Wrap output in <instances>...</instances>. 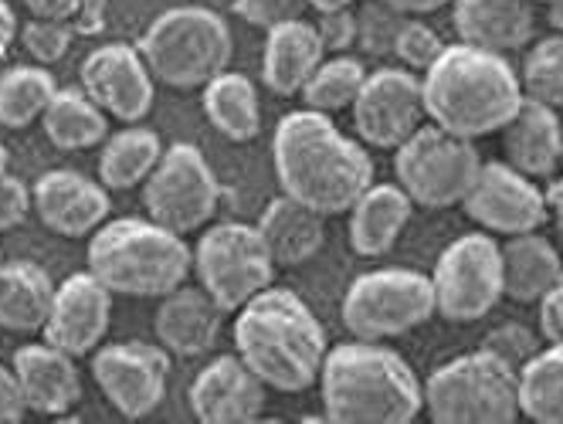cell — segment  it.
<instances>
[{
  "label": "cell",
  "mask_w": 563,
  "mask_h": 424,
  "mask_svg": "<svg viewBox=\"0 0 563 424\" xmlns=\"http://www.w3.org/2000/svg\"><path fill=\"white\" fill-rule=\"evenodd\" d=\"M272 167L286 198L316 214H343L374 183L371 153L336 130L333 115L296 109L282 115L272 140Z\"/></svg>",
  "instance_id": "cell-1"
},
{
  "label": "cell",
  "mask_w": 563,
  "mask_h": 424,
  "mask_svg": "<svg viewBox=\"0 0 563 424\" xmlns=\"http://www.w3.org/2000/svg\"><path fill=\"white\" fill-rule=\"evenodd\" d=\"M234 350L265 388L302 394L319 380L327 360V330L302 295L268 286L238 310Z\"/></svg>",
  "instance_id": "cell-2"
},
{
  "label": "cell",
  "mask_w": 563,
  "mask_h": 424,
  "mask_svg": "<svg viewBox=\"0 0 563 424\" xmlns=\"http://www.w3.org/2000/svg\"><path fill=\"white\" fill-rule=\"evenodd\" d=\"M424 112L441 130L465 140L499 133L522 105V82L512 65L475 45H445L421 79Z\"/></svg>",
  "instance_id": "cell-3"
},
{
  "label": "cell",
  "mask_w": 563,
  "mask_h": 424,
  "mask_svg": "<svg viewBox=\"0 0 563 424\" xmlns=\"http://www.w3.org/2000/svg\"><path fill=\"white\" fill-rule=\"evenodd\" d=\"M323 411L333 424H411L424 408V383L384 343L353 339L327 350L319 370Z\"/></svg>",
  "instance_id": "cell-4"
},
{
  "label": "cell",
  "mask_w": 563,
  "mask_h": 424,
  "mask_svg": "<svg viewBox=\"0 0 563 424\" xmlns=\"http://www.w3.org/2000/svg\"><path fill=\"white\" fill-rule=\"evenodd\" d=\"M89 272L112 295L164 299L194 272V252L150 217H119L92 231L86 252Z\"/></svg>",
  "instance_id": "cell-5"
},
{
  "label": "cell",
  "mask_w": 563,
  "mask_h": 424,
  "mask_svg": "<svg viewBox=\"0 0 563 424\" xmlns=\"http://www.w3.org/2000/svg\"><path fill=\"white\" fill-rule=\"evenodd\" d=\"M140 55L156 82L170 89H205L221 75L234 55V37L228 21L211 8H170L140 37Z\"/></svg>",
  "instance_id": "cell-6"
},
{
  "label": "cell",
  "mask_w": 563,
  "mask_h": 424,
  "mask_svg": "<svg viewBox=\"0 0 563 424\" xmlns=\"http://www.w3.org/2000/svg\"><path fill=\"white\" fill-rule=\"evenodd\" d=\"M424 411L434 424H512L519 417V370L478 346L428 377Z\"/></svg>",
  "instance_id": "cell-7"
},
{
  "label": "cell",
  "mask_w": 563,
  "mask_h": 424,
  "mask_svg": "<svg viewBox=\"0 0 563 424\" xmlns=\"http://www.w3.org/2000/svg\"><path fill=\"white\" fill-rule=\"evenodd\" d=\"M194 276L224 313H238L275 279V261L255 224L221 221L194 248Z\"/></svg>",
  "instance_id": "cell-8"
},
{
  "label": "cell",
  "mask_w": 563,
  "mask_h": 424,
  "mask_svg": "<svg viewBox=\"0 0 563 424\" xmlns=\"http://www.w3.org/2000/svg\"><path fill=\"white\" fill-rule=\"evenodd\" d=\"M434 316L431 276L415 268H377L360 276L343 299V323L356 339L384 343L405 336Z\"/></svg>",
  "instance_id": "cell-9"
},
{
  "label": "cell",
  "mask_w": 563,
  "mask_h": 424,
  "mask_svg": "<svg viewBox=\"0 0 563 424\" xmlns=\"http://www.w3.org/2000/svg\"><path fill=\"white\" fill-rule=\"evenodd\" d=\"M397 183L408 190L418 208H455L472 190L482 157L472 140L455 136L441 126H421L405 146L394 149Z\"/></svg>",
  "instance_id": "cell-10"
},
{
  "label": "cell",
  "mask_w": 563,
  "mask_h": 424,
  "mask_svg": "<svg viewBox=\"0 0 563 424\" xmlns=\"http://www.w3.org/2000/svg\"><path fill=\"white\" fill-rule=\"evenodd\" d=\"M221 183L205 160V153L190 143H174L143 180V211L150 221L164 224L174 235L200 231L218 211Z\"/></svg>",
  "instance_id": "cell-11"
},
{
  "label": "cell",
  "mask_w": 563,
  "mask_h": 424,
  "mask_svg": "<svg viewBox=\"0 0 563 424\" xmlns=\"http://www.w3.org/2000/svg\"><path fill=\"white\" fill-rule=\"evenodd\" d=\"M434 313L449 323H475L489 316L503 299V252L493 235H462L438 255Z\"/></svg>",
  "instance_id": "cell-12"
},
{
  "label": "cell",
  "mask_w": 563,
  "mask_h": 424,
  "mask_svg": "<svg viewBox=\"0 0 563 424\" xmlns=\"http://www.w3.org/2000/svg\"><path fill=\"white\" fill-rule=\"evenodd\" d=\"M92 377L102 398L126 421H140L153 414L167 394L170 380V354L164 346L126 339L109 343L92 354Z\"/></svg>",
  "instance_id": "cell-13"
},
{
  "label": "cell",
  "mask_w": 563,
  "mask_h": 424,
  "mask_svg": "<svg viewBox=\"0 0 563 424\" xmlns=\"http://www.w3.org/2000/svg\"><path fill=\"white\" fill-rule=\"evenodd\" d=\"M356 136L377 149H400L428 120L421 79L411 68H380L353 102Z\"/></svg>",
  "instance_id": "cell-14"
},
{
  "label": "cell",
  "mask_w": 563,
  "mask_h": 424,
  "mask_svg": "<svg viewBox=\"0 0 563 424\" xmlns=\"http://www.w3.org/2000/svg\"><path fill=\"white\" fill-rule=\"evenodd\" d=\"M465 214L489 235H530L547 221V194L533 177L519 174L509 164H482L472 190L462 201Z\"/></svg>",
  "instance_id": "cell-15"
},
{
  "label": "cell",
  "mask_w": 563,
  "mask_h": 424,
  "mask_svg": "<svg viewBox=\"0 0 563 424\" xmlns=\"http://www.w3.org/2000/svg\"><path fill=\"white\" fill-rule=\"evenodd\" d=\"M78 79H82L86 96L106 115L126 126L143 123L156 99L153 89L156 79L136 45H123V42L99 45L96 52L86 55L82 68H78Z\"/></svg>",
  "instance_id": "cell-16"
},
{
  "label": "cell",
  "mask_w": 563,
  "mask_h": 424,
  "mask_svg": "<svg viewBox=\"0 0 563 424\" xmlns=\"http://www.w3.org/2000/svg\"><path fill=\"white\" fill-rule=\"evenodd\" d=\"M112 292L89 272H75L55 289V302L45 323V339L71 357H89L109 333Z\"/></svg>",
  "instance_id": "cell-17"
},
{
  "label": "cell",
  "mask_w": 563,
  "mask_h": 424,
  "mask_svg": "<svg viewBox=\"0 0 563 424\" xmlns=\"http://www.w3.org/2000/svg\"><path fill=\"white\" fill-rule=\"evenodd\" d=\"M34 214L58 238H89L109 217V187L78 170H48L31 187Z\"/></svg>",
  "instance_id": "cell-18"
},
{
  "label": "cell",
  "mask_w": 563,
  "mask_h": 424,
  "mask_svg": "<svg viewBox=\"0 0 563 424\" xmlns=\"http://www.w3.org/2000/svg\"><path fill=\"white\" fill-rule=\"evenodd\" d=\"M187 401L200 424H252L265 411V383L238 354L218 357L194 377Z\"/></svg>",
  "instance_id": "cell-19"
},
{
  "label": "cell",
  "mask_w": 563,
  "mask_h": 424,
  "mask_svg": "<svg viewBox=\"0 0 563 424\" xmlns=\"http://www.w3.org/2000/svg\"><path fill=\"white\" fill-rule=\"evenodd\" d=\"M11 367L18 373L31 414H68L78 404V398H82V377H78L75 357L58 350L48 339L14 350Z\"/></svg>",
  "instance_id": "cell-20"
},
{
  "label": "cell",
  "mask_w": 563,
  "mask_h": 424,
  "mask_svg": "<svg viewBox=\"0 0 563 424\" xmlns=\"http://www.w3.org/2000/svg\"><path fill=\"white\" fill-rule=\"evenodd\" d=\"M224 310L205 289H174L164 295L153 320L156 339L170 357H200L211 354L224 326Z\"/></svg>",
  "instance_id": "cell-21"
},
{
  "label": "cell",
  "mask_w": 563,
  "mask_h": 424,
  "mask_svg": "<svg viewBox=\"0 0 563 424\" xmlns=\"http://www.w3.org/2000/svg\"><path fill=\"white\" fill-rule=\"evenodd\" d=\"M452 21L465 45L496 55L527 48L533 37V0H452Z\"/></svg>",
  "instance_id": "cell-22"
},
{
  "label": "cell",
  "mask_w": 563,
  "mask_h": 424,
  "mask_svg": "<svg viewBox=\"0 0 563 424\" xmlns=\"http://www.w3.org/2000/svg\"><path fill=\"white\" fill-rule=\"evenodd\" d=\"M506 164L533 180L553 177L563 160V123L556 109L522 99L519 112L503 126Z\"/></svg>",
  "instance_id": "cell-23"
},
{
  "label": "cell",
  "mask_w": 563,
  "mask_h": 424,
  "mask_svg": "<svg viewBox=\"0 0 563 424\" xmlns=\"http://www.w3.org/2000/svg\"><path fill=\"white\" fill-rule=\"evenodd\" d=\"M415 201L400 183H371L350 208V245L360 258L387 255L405 235Z\"/></svg>",
  "instance_id": "cell-24"
},
{
  "label": "cell",
  "mask_w": 563,
  "mask_h": 424,
  "mask_svg": "<svg viewBox=\"0 0 563 424\" xmlns=\"http://www.w3.org/2000/svg\"><path fill=\"white\" fill-rule=\"evenodd\" d=\"M327 58L316 24L296 18L268 31L262 55V79L275 96H299L309 75Z\"/></svg>",
  "instance_id": "cell-25"
},
{
  "label": "cell",
  "mask_w": 563,
  "mask_h": 424,
  "mask_svg": "<svg viewBox=\"0 0 563 424\" xmlns=\"http://www.w3.org/2000/svg\"><path fill=\"white\" fill-rule=\"evenodd\" d=\"M258 235L275 261V268H296L302 261H309L327 242V227H323V214H316L312 208L292 201V198H275L262 221L255 224Z\"/></svg>",
  "instance_id": "cell-26"
},
{
  "label": "cell",
  "mask_w": 563,
  "mask_h": 424,
  "mask_svg": "<svg viewBox=\"0 0 563 424\" xmlns=\"http://www.w3.org/2000/svg\"><path fill=\"white\" fill-rule=\"evenodd\" d=\"M55 282L34 261H0V330L42 333L55 302Z\"/></svg>",
  "instance_id": "cell-27"
},
{
  "label": "cell",
  "mask_w": 563,
  "mask_h": 424,
  "mask_svg": "<svg viewBox=\"0 0 563 424\" xmlns=\"http://www.w3.org/2000/svg\"><path fill=\"white\" fill-rule=\"evenodd\" d=\"M499 252H503V295L516 302H540L563 279L560 252L547 238H540L537 231L512 235Z\"/></svg>",
  "instance_id": "cell-28"
},
{
  "label": "cell",
  "mask_w": 563,
  "mask_h": 424,
  "mask_svg": "<svg viewBox=\"0 0 563 424\" xmlns=\"http://www.w3.org/2000/svg\"><path fill=\"white\" fill-rule=\"evenodd\" d=\"M205 115L208 123L231 143H249L262 130V102L249 75L221 71L205 86Z\"/></svg>",
  "instance_id": "cell-29"
},
{
  "label": "cell",
  "mask_w": 563,
  "mask_h": 424,
  "mask_svg": "<svg viewBox=\"0 0 563 424\" xmlns=\"http://www.w3.org/2000/svg\"><path fill=\"white\" fill-rule=\"evenodd\" d=\"M164 140L159 133L133 123L126 130H119L106 136L102 153H99V180L109 190H133L143 187V180L153 174V167L164 157Z\"/></svg>",
  "instance_id": "cell-30"
},
{
  "label": "cell",
  "mask_w": 563,
  "mask_h": 424,
  "mask_svg": "<svg viewBox=\"0 0 563 424\" xmlns=\"http://www.w3.org/2000/svg\"><path fill=\"white\" fill-rule=\"evenodd\" d=\"M45 136L58 149H92L109 136V115L86 96V89H58L42 115Z\"/></svg>",
  "instance_id": "cell-31"
},
{
  "label": "cell",
  "mask_w": 563,
  "mask_h": 424,
  "mask_svg": "<svg viewBox=\"0 0 563 424\" xmlns=\"http://www.w3.org/2000/svg\"><path fill=\"white\" fill-rule=\"evenodd\" d=\"M58 92L55 75L45 65H11L0 71V126L27 130L45 115Z\"/></svg>",
  "instance_id": "cell-32"
},
{
  "label": "cell",
  "mask_w": 563,
  "mask_h": 424,
  "mask_svg": "<svg viewBox=\"0 0 563 424\" xmlns=\"http://www.w3.org/2000/svg\"><path fill=\"white\" fill-rule=\"evenodd\" d=\"M519 414L563 424V343H550L519 367Z\"/></svg>",
  "instance_id": "cell-33"
},
{
  "label": "cell",
  "mask_w": 563,
  "mask_h": 424,
  "mask_svg": "<svg viewBox=\"0 0 563 424\" xmlns=\"http://www.w3.org/2000/svg\"><path fill=\"white\" fill-rule=\"evenodd\" d=\"M367 71L356 58L350 55H333L323 58L319 68L309 75V82L302 86V102L312 112H323V115H336L343 109H353L360 89H364Z\"/></svg>",
  "instance_id": "cell-34"
},
{
  "label": "cell",
  "mask_w": 563,
  "mask_h": 424,
  "mask_svg": "<svg viewBox=\"0 0 563 424\" xmlns=\"http://www.w3.org/2000/svg\"><path fill=\"white\" fill-rule=\"evenodd\" d=\"M519 82L527 99L556 112L563 109V34H550L530 48Z\"/></svg>",
  "instance_id": "cell-35"
},
{
  "label": "cell",
  "mask_w": 563,
  "mask_h": 424,
  "mask_svg": "<svg viewBox=\"0 0 563 424\" xmlns=\"http://www.w3.org/2000/svg\"><path fill=\"white\" fill-rule=\"evenodd\" d=\"M441 52H445V42H441L428 24L405 18V24H400V31H397V42H394V55L405 62V68L424 75L438 62Z\"/></svg>",
  "instance_id": "cell-36"
},
{
  "label": "cell",
  "mask_w": 563,
  "mask_h": 424,
  "mask_svg": "<svg viewBox=\"0 0 563 424\" xmlns=\"http://www.w3.org/2000/svg\"><path fill=\"white\" fill-rule=\"evenodd\" d=\"M71 34H75V27L68 21L34 18L21 27V45L37 65H52V62L65 58V52L71 48Z\"/></svg>",
  "instance_id": "cell-37"
},
{
  "label": "cell",
  "mask_w": 563,
  "mask_h": 424,
  "mask_svg": "<svg viewBox=\"0 0 563 424\" xmlns=\"http://www.w3.org/2000/svg\"><path fill=\"white\" fill-rule=\"evenodd\" d=\"M400 24H405V14L390 11L377 0V4L364 8V14H356V42H364V48L374 55H387L394 52Z\"/></svg>",
  "instance_id": "cell-38"
},
{
  "label": "cell",
  "mask_w": 563,
  "mask_h": 424,
  "mask_svg": "<svg viewBox=\"0 0 563 424\" xmlns=\"http://www.w3.org/2000/svg\"><path fill=\"white\" fill-rule=\"evenodd\" d=\"M306 8H309V0H234V14L262 31H272L286 21L302 18Z\"/></svg>",
  "instance_id": "cell-39"
},
{
  "label": "cell",
  "mask_w": 563,
  "mask_h": 424,
  "mask_svg": "<svg viewBox=\"0 0 563 424\" xmlns=\"http://www.w3.org/2000/svg\"><path fill=\"white\" fill-rule=\"evenodd\" d=\"M482 346H486V350H493L496 357L509 360L516 370L540 350V346H537V333L527 330V326H519V323H506V326L493 330V336L482 343Z\"/></svg>",
  "instance_id": "cell-40"
},
{
  "label": "cell",
  "mask_w": 563,
  "mask_h": 424,
  "mask_svg": "<svg viewBox=\"0 0 563 424\" xmlns=\"http://www.w3.org/2000/svg\"><path fill=\"white\" fill-rule=\"evenodd\" d=\"M31 214H34L31 187H24L18 177H11V170L0 174V231L21 227Z\"/></svg>",
  "instance_id": "cell-41"
},
{
  "label": "cell",
  "mask_w": 563,
  "mask_h": 424,
  "mask_svg": "<svg viewBox=\"0 0 563 424\" xmlns=\"http://www.w3.org/2000/svg\"><path fill=\"white\" fill-rule=\"evenodd\" d=\"M316 31H319V37H323L327 55H343L350 45H356V14L350 8L327 11V14H319Z\"/></svg>",
  "instance_id": "cell-42"
},
{
  "label": "cell",
  "mask_w": 563,
  "mask_h": 424,
  "mask_svg": "<svg viewBox=\"0 0 563 424\" xmlns=\"http://www.w3.org/2000/svg\"><path fill=\"white\" fill-rule=\"evenodd\" d=\"M27 411V401H24V391L18 383V373L14 367H4L0 364V424H21Z\"/></svg>",
  "instance_id": "cell-43"
},
{
  "label": "cell",
  "mask_w": 563,
  "mask_h": 424,
  "mask_svg": "<svg viewBox=\"0 0 563 424\" xmlns=\"http://www.w3.org/2000/svg\"><path fill=\"white\" fill-rule=\"evenodd\" d=\"M540 330L550 343H563V279L540 299Z\"/></svg>",
  "instance_id": "cell-44"
},
{
  "label": "cell",
  "mask_w": 563,
  "mask_h": 424,
  "mask_svg": "<svg viewBox=\"0 0 563 424\" xmlns=\"http://www.w3.org/2000/svg\"><path fill=\"white\" fill-rule=\"evenodd\" d=\"M21 4L34 14V18H45V21H75L82 0H21Z\"/></svg>",
  "instance_id": "cell-45"
},
{
  "label": "cell",
  "mask_w": 563,
  "mask_h": 424,
  "mask_svg": "<svg viewBox=\"0 0 563 424\" xmlns=\"http://www.w3.org/2000/svg\"><path fill=\"white\" fill-rule=\"evenodd\" d=\"M380 4H387L390 11L405 14V18H421V14L441 11L445 4H452V0H380Z\"/></svg>",
  "instance_id": "cell-46"
},
{
  "label": "cell",
  "mask_w": 563,
  "mask_h": 424,
  "mask_svg": "<svg viewBox=\"0 0 563 424\" xmlns=\"http://www.w3.org/2000/svg\"><path fill=\"white\" fill-rule=\"evenodd\" d=\"M14 37H18V18H14L8 0H0V55H8Z\"/></svg>",
  "instance_id": "cell-47"
},
{
  "label": "cell",
  "mask_w": 563,
  "mask_h": 424,
  "mask_svg": "<svg viewBox=\"0 0 563 424\" xmlns=\"http://www.w3.org/2000/svg\"><path fill=\"white\" fill-rule=\"evenodd\" d=\"M356 0H309V8L316 14H327V11H343V8H353Z\"/></svg>",
  "instance_id": "cell-48"
},
{
  "label": "cell",
  "mask_w": 563,
  "mask_h": 424,
  "mask_svg": "<svg viewBox=\"0 0 563 424\" xmlns=\"http://www.w3.org/2000/svg\"><path fill=\"white\" fill-rule=\"evenodd\" d=\"M547 21L556 34H563V0H550V11H547Z\"/></svg>",
  "instance_id": "cell-49"
},
{
  "label": "cell",
  "mask_w": 563,
  "mask_h": 424,
  "mask_svg": "<svg viewBox=\"0 0 563 424\" xmlns=\"http://www.w3.org/2000/svg\"><path fill=\"white\" fill-rule=\"evenodd\" d=\"M0 174H8V149L0 143Z\"/></svg>",
  "instance_id": "cell-50"
},
{
  "label": "cell",
  "mask_w": 563,
  "mask_h": 424,
  "mask_svg": "<svg viewBox=\"0 0 563 424\" xmlns=\"http://www.w3.org/2000/svg\"><path fill=\"white\" fill-rule=\"evenodd\" d=\"M540 4H550V0H540Z\"/></svg>",
  "instance_id": "cell-51"
}]
</instances>
